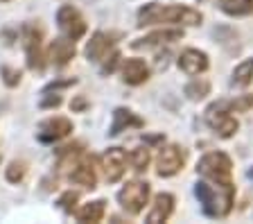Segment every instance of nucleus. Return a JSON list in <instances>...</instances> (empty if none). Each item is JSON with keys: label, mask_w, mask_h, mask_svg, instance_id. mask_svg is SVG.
Here are the masks:
<instances>
[{"label": "nucleus", "mask_w": 253, "mask_h": 224, "mask_svg": "<svg viewBox=\"0 0 253 224\" xmlns=\"http://www.w3.org/2000/svg\"><path fill=\"white\" fill-rule=\"evenodd\" d=\"M70 132H73V123L68 118L54 116L39 125V140H43V143H59L66 136H70Z\"/></svg>", "instance_id": "9d476101"}, {"label": "nucleus", "mask_w": 253, "mask_h": 224, "mask_svg": "<svg viewBox=\"0 0 253 224\" xmlns=\"http://www.w3.org/2000/svg\"><path fill=\"white\" fill-rule=\"evenodd\" d=\"M233 113L235 111H233L231 102H226V100L212 102L211 107L206 109V125L217 136H221V138H231V136L237 134V129H240V123H237V118Z\"/></svg>", "instance_id": "20e7f679"}, {"label": "nucleus", "mask_w": 253, "mask_h": 224, "mask_svg": "<svg viewBox=\"0 0 253 224\" xmlns=\"http://www.w3.org/2000/svg\"><path fill=\"white\" fill-rule=\"evenodd\" d=\"M104 213H106V202L104 199H95V202H88L82 208H77V211H75V218H77V222L97 224L104 220Z\"/></svg>", "instance_id": "f3484780"}, {"label": "nucleus", "mask_w": 253, "mask_h": 224, "mask_svg": "<svg viewBox=\"0 0 253 224\" xmlns=\"http://www.w3.org/2000/svg\"><path fill=\"white\" fill-rule=\"evenodd\" d=\"M211 61H208V54L204 50H197V48H188L179 54V68L183 70L185 75H201L208 70Z\"/></svg>", "instance_id": "f8f14e48"}, {"label": "nucleus", "mask_w": 253, "mask_h": 224, "mask_svg": "<svg viewBox=\"0 0 253 224\" xmlns=\"http://www.w3.org/2000/svg\"><path fill=\"white\" fill-rule=\"evenodd\" d=\"M23 48H25L27 66L32 70L41 73L47 64V50L43 48V30L34 23H27L23 27Z\"/></svg>", "instance_id": "39448f33"}, {"label": "nucleus", "mask_w": 253, "mask_h": 224, "mask_svg": "<svg viewBox=\"0 0 253 224\" xmlns=\"http://www.w3.org/2000/svg\"><path fill=\"white\" fill-rule=\"evenodd\" d=\"M57 25L59 32L63 37L73 39V41H77V39H82L86 34V18L73 5H61L57 9Z\"/></svg>", "instance_id": "6e6552de"}, {"label": "nucleus", "mask_w": 253, "mask_h": 224, "mask_svg": "<svg viewBox=\"0 0 253 224\" xmlns=\"http://www.w3.org/2000/svg\"><path fill=\"white\" fill-rule=\"evenodd\" d=\"M231 107L235 113H244L249 111V109L253 107V95H242V97H237V100L231 102Z\"/></svg>", "instance_id": "393cba45"}, {"label": "nucleus", "mask_w": 253, "mask_h": 224, "mask_svg": "<svg viewBox=\"0 0 253 224\" xmlns=\"http://www.w3.org/2000/svg\"><path fill=\"white\" fill-rule=\"evenodd\" d=\"M208 93H211V82L206 80V77H197L195 75V80L185 86V95L190 100H204Z\"/></svg>", "instance_id": "412c9836"}, {"label": "nucleus", "mask_w": 253, "mask_h": 224, "mask_svg": "<svg viewBox=\"0 0 253 224\" xmlns=\"http://www.w3.org/2000/svg\"><path fill=\"white\" fill-rule=\"evenodd\" d=\"M174 211V197L169 192H158L156 197L152 202V208L147 213V224H161V222H168L169 215Z\"/></svg>", "instance_id": "4468645a"}, {"label": "nucleus", "mask_w": 253, "mask_h": 224, "mask_svg": "<svg viewBox=\"0 0 253 224\" xmlns=\"http://www.w3.org/2000/svg\"><path fill=\"white\" fill-rule=\"evenodd\" d=\"M77 199H79L77 192L68 190V192H63L61 197H59V206H61L66 213H73V211H75V204H77Z\"/></svg>", "instance_id": "b1692460"}, {"label": "nucleus", "mask_w": 253, "mask_h": 224, "mask_svg": "<svg viewBox=\"0 0 253 224\" xmlns=\"http://www.w3.org/2000/svg\"><path fill=\"white\" fill-rule=\"evenodd\" d=\"M0 2H9V0H0Z\"/></svg>", "instance_id": "a878e982"}, {"label": "nucleus", "mask_w": 253, "mask_h": 224, "mask_svg": "<svg viewBox=\"0 0 253 224\" xmlns=\"http://www.w3.org/2000/svg\"><path fill=\"white\" fill-rule=\"evenodd\" d=\"M25 163H18V161H14V163H9V168H7V181L11 183H18L23 181V177H25Z\"/></svg>", "instance_id": "5701e85b"}, {"label": "nucleus", "mask_w": 253, "mask_h": 224, "mask_svg": "<svg viewBox=\"0 0 253 224\" xmlns=\"http://www.w3.org/2000/svg\"><path fill=\"white\" fill-rule=\"evenodd\" d=\"M100 170L109 183H118L126 172V152L122 147H109L100 159Z\"/></svg>", "instance_id": "1a4fd4ad"}, {"label": "nucleus", "mask_w": 253, "mask_h": 224, "mask_svg": "<svg viewBox=\"0 0 253 224\" xmlns=\"http://www.w3.org/2000/svg\"><path fill=\"white\" fill-rule=\"evenodd\" d=\"M149 195H152V188L147 181H140V179H133V181H126L125 186L118 192V202L125 208L126 213L138 215L142 208L149 204Z\"/></svg>", "instance_id": "423d86ee"}, {"label": "nucleus", "mask_w": 253, "mask_h": 224, "mask_svg": "<svg viewBox=\"0 0 253 224\" xmlns=\"http://www.w3.org/2000/svg\"><path fill=\"white\" fill-rule=\"evenodd\" d=\"M204 16L199 9L188 5H161V2H147L138 9V27L149 25H174V27H195L201 25Z\"/></svg>", "instance_id": "f257e3e1"}, {"label": "nucleus", "mask_w": 253, "mask_h": 224, "mask_svg": "<svg viewBox=\"0 0 253 224\" xmlns=\"http://www.w3.org/2000/svg\"><path fill=\"white\" fill-rule=\"evenodd\" d=\"M113 37L106 32H95L93 37H90L88 45H86V57H88V61H95V64H102V59L106 57V54L113 50Z\"/></svg>", "instance_id": "2eb2a0df"}, {"label": "nucleus", "mask_w": 253, "mask_h": 224, "mask_svg": "<svg viewBox=\"0 0 253 224\" xmlns=\"http://www.w3.org/2000/svg\"><path fill=\"white\" fill-rule=\"evenodd\" d=\"M221 11L228 16H249L253 14V0H224Z\"/></svg>", "instance_id": "aec40b11"}, {"label": "nucleus", "mask_w": 253, "mask_h": 224, "mask_svg": "<svg viewBox=\"0 0 253 224\" xmlns=\"http://www.w3.org/2000/svg\"><path fill=\"white\" fill-rule=\"evenodd\" d=\"M129 163H131V168L136 172H145L149 168V163H152L149 147H136L131 154H129Z\"/></svg>", "instance_id": "4be33fe9"}, {"label": "nucleus", "mask_w": 253, "mask_h": 224, "mask_svg": "<svg viewBox=\"0 0 253 224\" xmlns=\"http://www.w3.org/2000/svg\"><path fill=\"white\" fill-rule=\"evenodd\" d=\"M129 127H142V120L133 111H129V109H116L109 134L111 136H118L120 132H125V129H129Z\"/></svg>", "instance_id": "a211bd4d"}, {"label": "nucleus", "mask_w": 253, "mask_h": 224, "mask_svg": "<svg viewBox=\"0 0 253 224\" xmlns=\"http://www.w3.org/2000/svg\"><path fill=\"white\" fill-rule=\"evenodd\" d=\"M185 159H188V152H185L181 145H165V147H161V152H158L156 156V172L158 177H174L179 175L181 170H183L185 166Z\"/></svg>", "instance_id": "0eeeda50"}, {"label": "nucleus", "mask_w": 253, "mask_h": 224, "mask_svg": "<svg viewBox=\"0 0 253 224\" xmlns=\"http://www.w3.org/2000/svg\"><path fill=\"white\" fill-rule=\"evenodd\" d=\"M253 82V59H247L242 64H237L231 75V84L237 89H247Z\"/></svg>", "instance_id": "6ab92c4d"}, {"label": "nucleus", "mask_w": 253, "mask_h": 224, "mask_svg": "<svg viewBox=\"0 0 253 224\" xmlns=\"http://www.w3.org/2000/svg\"><path fill=\"white\" fill-rule=\"evenodd\" d=\"M195 192L206 215L224 218V215L231 213L233 202H235V186H221V183H212L204 179V181L197 183Z\"/></svg>", "instance_id": "f03ea898"}, {"label": "nucleus", "mask_w": 253, "mask_h": 224, "mask_svg": "<svg viewBox=\"0 0 253 224\" xmlns=\"http://www.w3.org/2000/svg\"><path fill=\"white\" fill-rule=\"evenodd\" d=\"M197 172L212 183L233 186V163L228 159V154H224V152H208V154H204L199 159V163H197Z\"/></svg>", "instance_id": "7ed1b4c3"}, {"label": "nucleus", "mask_w": 253, "mask_h": 224, "mask_svg": "<svg viewBox=\"0 0 253 224\" xmlns=\"http://www.w3.org/2000/svg\"><path fill=\"white\" fill-rule=\"evenodd\" d=\"M120 75H122V82L129 86H140L149 80V66L138 57L131 59H125L120 66Z\"/></svg>", "instance_id": "9b49d317"}, {"label": "nucleus", "mask_w": 253, "mask_h": 224, "mask_svg": "<svg viewBox=\"0 0 253 224\" xmlns=\"http://www.w3.org/2000/svg\"><path fill=\"white\" fill-rule=\"evenodd\" d=\"M183 39V27H165V30H156V32L147 34L145 39H138L133 43V48H156V45H165V43H174Z\"/></svg>", "instance_id": "ddd939ff"}, {"label": "nucleus", "mask_w": 253, "mask_h": 224, "mask_svg": "<svg viewBox=\"0 0 253 224\" xmlns=\"http://www.w3.org/2000/svg\"><path fill=\"white\" fill-rule=\"evenodd\" d=\"M75 57V41L68 37L54 39L47 48V61L54 66H66Z\"/></svg>", "instance_id": "dca6fc26"}]
</instances>
